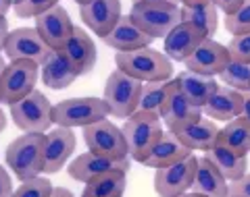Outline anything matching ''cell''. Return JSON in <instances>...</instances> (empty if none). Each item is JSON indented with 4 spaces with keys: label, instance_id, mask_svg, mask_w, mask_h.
<instances>
[{
    "label": "cell",
    "instance_id": "d6a6232c",
    "mask_svg": "<svg viewBox=\"0 0 250 197\" xmlns=\"http://www.w3.org/2000/svg\"><path fill=\"white\" fill-rule=\"evenodd\" d=\"M52 183L44 177H36L29 180H21V185L15 189L11 197H50Z\"/></svg>",
    "mask_w": 250,
    "mask_h": 197
},
{
    "label": "cell",
    "instance_id": "f1b7e54d",
    "mask_svg": "<svg viewBox=\"0 0 250 197\" xmlns=\"http://www.w3.org/2000/svg\"><path fill=\"white\" fill-rule=\"evenodd\" d=\"M217 143L229 147L231 152L240 156H248L250 152V123L244 116H238L229 121L223 129H219Z\"/></svg>",
    "mask_w": 250,
    "mask_h": 197
},
{
    "label": "cell",
    "instance_id": "d590c367",
    "mask_svg": "<svg viewBox=\"0 0 250 197\" xmlns=\"http://www.w3.org/2000/svg\"><path fill=\"white\" fill-rule=\"evenodd\" d=\"M228 50H229L231 60L246 62V65H250V34L231 36L229 44H228Z\"/></svg>",
    "mask_w": 250,
    "mask_h": 197
},
{
    "label": "cell",
    "instance_id": "f907efd6",
    "mask_svg": "<svg viewBox=\"0 0 250 197\" xmlns=\"http://www.w3.org/2000/svg\"><path fill=\"white\" fill-rule=\"evenodd\" d=\"M19 2H21V0H13V6H15V4H19Z\"/></svg>",
    "mask_w": 250,
    "mask_h": 197
},
{
    "label": "cell",
    "instance_id": "83f0119b",
    "mask_svg": "<svg viewBox=\"0 0 250 197\" xmlns=\"http://www.w3.org/2000/svg\"><path fill=\"white\" fill-rule=\"evenodd\" d=\"M179 88L186 93V98L192 102L194 106L205 108V104L208 102V98L215 93V90L219 88V83L215 81V77H207V75H198L192 73V71H184V73L177 75Z\"/></svg>",
    "mask_w": 250,
    "mask_h": 197
},
{
    "label": "cell",
    "instance_id": "ab89813d",
    "mask_svg": "<svg viewBox=\"0 0 250 197\" xmlns=\"http://www.w3.org/2000/svg\"><path fill=\"white\" fill-rule=\"evenodd\" d=\"M6 36H9V21H6V17H0V56H2L6 44Z\"/></svg>",
    "mask_w": 250,
    "mask_h": 197
},
{
    "label": "cell",
    "instance_id": "d6986e66",
    "mask_svg": "<svg viewBox=\"0 0 250 197\" xmlns=\"http://www.w3.org/2000/svg\"><path fill=\"white\" fill-rule=\"evenodd\" d=\"M242 110H244V93L231 90L228 85H219L213 96L208 98L205 108H202V112L210 121L229 123L233 118L242 116Z\"/></svg>",
    "mask_w": 250,
    "mask_h": 197
},
{
    "label": "cell",
    "instance_id": "7bdbcfd3",
    "mask_svg": "<svg viewBox=\"0 0 250 197\" xmlns=\"http://www.w3.org/2000/svg\"><path fill=\"white\" fill-rule=\"evenodd\" d=\"M11 6H13V0H0V17H4L11 11Z\"/></svg>",
    "mask_w": 250,
    "mask_h": 197
},
{
    "label": "cell",
    "instance_id": "9c48e42d",
    "mask_svg": "<svg viewBox=\"0 0 250 197\" xmlns=\"http://www.w3.org/2000/svg\"><path fill=\"white\" fill-rule=\"evenodd\" d=\"M40 65L34 60H11L0 81V104L11 106L36 90Z\"/></svg>",
    "mask_w": 250,
    "mask_h": 197
},
{
    "label": "cell",
    "instance_id": "bcb514c9",
    "mask_svg": "<svg viewBox=\"0 0 250 197\" xmlns=\"http://www.w3.org/2000/svg\"><path fill=\"white\" fill-rule=\"evenodd\" d=\"M4 127H6V116L2 110H0V131H4Z\"/></svg>",
    "mask_w": 250,
    "mask_h": 197
},
{
    "label": "cell",
    "instance_id": "9a60e30c",
    "mask_svg": "<svg viewBox=\"0 0 250 197\" xmlns=\"http://www.w3.org/2000/svg\"><path fill=\"white\" fill-rule=\"evenodd\" d=\"M83 25L98 37H104L121 19V0H90L80 4Z\"/></svg>",
    "mask_w": 250,
    "mask_h": 197
},
{
    "label": "cell",
    "instance_id": "52a82bcc",
    "mask_svg": "<svg viewBox=\"0 0 250 197\" xmlns=\"http://www.w3.org/2000/svg\"><path fill=\"white\" fill-rule=\"evenodd\" d=\"M52 110L50 100L34 90L29 96L11 104V116L23 133H46L52 125Z\"/></svg>",
    "mask_w": 250,
    "mask_h": 197
},
{
    "label": "cell",
    "instance_id": "f6af8a7d",
    "mask_svg": "<svg viewBox=\"0 0 250 197\" xmlns=\"http://www.w3.org/2000/svg\"><path fill=\"white\" fill-rule=\"evenodd\" d=\"M140 2H179V0H131V4H140Z\"/></svg>",
    "mask_w": 250,
    "mask_h": 197
},
{
    "label": "cell",
    "instance_id": "5bb4252c",
    "mask_svg": "<svg viewBox=\"0 0 250 197\" xmlns=\"http://www.w3.org/2000/svg\"><path fill=\"white\" fill-rule=\"evenodd\" d=\"M77 145L75 133L69 127H54L50 133H46L44 141V172L46 175H57L71 158Z\"/></svg>",
    "mask_w": 250,
    "mask_h": 197
},
{
    "label": "cell",
    "instance_id": "60d3db41",
    "mask_svg": "<svg viewBox=\"0 0 250 197\" xmlns=\"http://www.w3.org/2000/svg\"><path fill=\"white\" fill-rule=\"evenodd\" d=\"M50 197H75V195L69 191V189H65V187H54Z\"/></svg>",
    "mask_w": 250,
    "mask_h": 197
},
{
    "label": "cell",
    "instance_id": "74e56055",
    "mask_svg": "<svg viewBox=\"0 0 250 197\" xmlns=\"http://www.w3.org/2000/svg\"><path fill=\"white\" fill-rule=\"evenodd\" d=\"M210 2H215V6L223 15H231V13H236L240 9L244 0H210Z\"/></svg>",
    "mask_w": 250,
    "mask_h": 197
},
{
    "label": "cell",
    "instance_id": "2e32d148",
    "mask_svg": "<svg viewBox=\"0 0 250 197\" xmlns=\"http://www.w3.org/2000/svg\"><path fill=\"white\" fill-rule=\"evenodd\" d=\"M36 29L40 31L44 42L50 46L52 50H61L67 44V39L71 37L75 25L71 23L69 13L62 9L61 4L52 6L50 11L42 13L40 17H36Z\"/></svg>",
    "mask_w": 250,
    "mask_h": 197
},
{
    "label": "cell",
    "instance_id": "484cf974",
    "mask_svg": "<svg viewBox=\"0 0 250 197\" xmlns=\"http://www.w3.org/2000/svg\"><path fill=\"white\" fill-rule=\"evenodd\" d=\"M127 185V170L113 168L85 183L82 197H123Z\"/></svg>",
    "mask_w": 250,
    "mask_h": 197
},
{
    "label": "cell",
    "instance_id": "7a4b0ae2",
    "mask_svg": "<svg viewBox=\"0 0 250 197\" xmlns=\"http://www.w3.org/2000/svg\"><path fill=\"white\" fill-rule=\"evenodd\" d=\"M121 131L125 135V141H127L129 158L140 164H144V160L150 156L152 147L156 145V141L165 133L161 114L148 112V110H136L131 116H127Z\"/></svg>",
    "mask_w": 250,
    "mask_h": 197
},
{
    "label": "cell",
    "instance_id": "8992f818",
    "mask_svg": "<svg viewBox=\"0 0 250 197\" xmlns=\"http://www.w3.org/2000/svg\"><path fill=\"white\" fill-rule=\"evenodd\" d=\"M144 83L127 75L121 69H115L104 83V102L111 114L117 118H127L138 110Z\"/></svg>",
    "mask_w": 250,
    "mask_h": 197
},
{
    "label": "cell",
    "instance_id": "7402d4cb",
    "mask_svg": "<svg viewBox=\"0 0 250 197\" xmlns=\"http://www.w3.org/2000/svg\"><path fill=\"white\" fill-rule=\"evenodd\" d=\"M175 135L179 137V141L188 147V149H202V152H208L210 147L217 143L219 139V129H217V123L210 121V118L200 116L196 121L184 125L173 131Z\"/></svg>",
    "mask_w": 250,
    "mask_h": 197
},
{
    "label": "cell",
    "instance_id": "4316f807",
    "mask_svg": "<svg viewBox=\"0 0 250 197\" xmlns=\"http://www.w3.org/2000/svg\"><path fill=\"white\" fill-rule=\"evenodd\" d=\"M205 156L215 164L217 170L228 179V183H233V180L242 179L248 170V158L231 152L229 147H225L221 143H215Z\"/></svg>",
    "mask_w": 250,
    "mask_h": 197
},
{
    "label": "cell",
    "instance_id": "e0dca14e",
    "mask_svg": "<svg viewBox=\"0 0 250 197\" xmlns=\"http://www.w3.org/2000/svg\"><path fill=\"white\" fill-rule=\"evenodd\" d=\"M207 37L208 36L200 27L194 25V23L182 21L165 37V48H163V52H165L173 62H186L192 56V52L196 50Z\"/></svg>",
    "mask_w": 250,
    "mask_h": 197
},
{
    "label": "cell",
    "instance_id": "681fc988",
    "mask_svg": "<svg viewBox=\"0 0 250 197\" xmlns=\"http://www.w3.org/2000/svg\"><path fill=\"white\" fill-rule=\"evenodd\" d=\"M77 4H85V2H90V0H75Z\"/></svg>",
    "mask_w": 250,
    "mask_h": 197
},
{
    "label": "cell",
    "instance_id": "f35d334b",
    "mask_svg": "<svg viewBox=\"0 0 250 197\" xmlns=\"http://www.w3.org/2000/svg\"><path fill=\"white\" fill-rule=\"evenodd\" d=\"M13 195V180L11 175L6 172L4 166H0V197H11Z\"/></svg>",
    "mask_w": 250,
    "mask_h": 197
},
{
    "label": "cell",
    "instance_id": "b9f144b4",
    "mask_svg": "<svg viewBox=\"0 0 250 197\" xmlns=\"http://www.w3.org/2000/svg\"><path fill=\"white\" fill-rule=\"evenodd\" d=\"M242 116L250 123V91L244 93V110H242Z\"/></svg>",
    "mask_w": 250,
    "mask_h": 197
},
{
    "label": "cell",
    "instance_id": "30bf717a",
    "mask_svg": "<svg viewBox=\"0 0 250 197\" xmlns=\"http://www.w3.org/2000/svg\"><path fill=\"white\" fill-rule=\"evenodd\" d=\"M198 158L188 156L169 166L156 168L154 172V191L161 197H177L192 189L194 177H196Z\"/></svg>",
    "mask_w": 250,
    "mask_h": 197
},
{
    "label": "cell",
    "instance_id": "8fae6325",
    "mask_svg": "<svg viewBox=\"0 0 250 197\" xmlns=\"http://www.w3.org/2000/svg\"><path fill=\"white\" fill-rule=\"evenodd\" d=\"M52 48L44 42L36 27H17L9 31L4 44V54L11 60H34L42 65Z\"/></svg>",
    "mask_w": 250,
    "mask_h": 197
},
{
    "label": "cell",
    "instance_id": "7c38bea8",
    "mask_svg": "<svg viewBox=\"0 0 250 197\" xmlns=\"http://www.w3.org/2000/svg\"><path fill=\"white\" fill-rule=\"evenodd\" d=\"M159 114L163 118V123L167 125V129L175 131L184 125L196 121V118L205 116L202 108L194 106L190 100L186 98V93L179 88V81L177 77L175 79H169V85H167V93H165V100H163V106L159 110Z\"/></svg>",
    "mask_w": 250,
    "mask_h": 197
},
{
    "label": "cell",
    "instance_id": "3957f363",
    "mask_svg": "<svg viewBox=\"0 0 250 197\" xmlns=\"http://www.w3.org/2000/svg\"><path fill=\"white\" fill-rule=\"evenodd\" d=\"M46 133H23L6 147V166L19 180L36 179L44 172Z\"/></svg>",
    "mask_w": 250,
    "mask_h": 197
},
{
    "label": "cell",
    "instance_id": "ba28073f",
    "mask_svg": "<svg viewBox=\"0 0 250 197\" xmlns=\"http://www.w3.org/2000/svg\"><path fill=\"white\" fill-rule=\"evenodd\" d=\"M83 141L90 152L104 156L108 160L121 162L129 158L127 141H125L123 131L117 125H113L108 118H103V121L83 127Z\"/></svg>",
    "mask_w": 250,
    "mask_h": 197
},
{
    "label": "cell",
    "instance_id": "7dc6e473",
    "mask_svg": "<svg viewBox=\"0 0 250 197\" xmlns=\"http://www.w3.org/2000/svg\"><path fill=\"white\" fill-rule=\"evenodd\" d=\"M4 67H6V62H4V58L0 56V81H2V73H4Z\"/></svg>",
    "mask_w": 250,
    "mask_h": 197
},
{
    "label": "cell",
    "instance_id": "d4e9b609",
    "mask_svg": "<svg viewBox=\"0 0 250 197\" xmlns=\"http://www.w3.org/2000/svg\"><path fill=\"white\" fill-rule=\"evenodd\" d=\"M192 191L200 193L205 197H229V183L217 166L208 160L207 156H202L196 166V177L192 183Z\"/></svg>",
    "mask_w": 250,
    "mask_h": 197
},
{
    "label": "cell",
    "instance_id": "ee69618b",
    "mask_svg": "<svg viewBox=\"0 0 250 197\" xmlns=\"http://www.w3.org/2000/svg\"><path fill=\"white\" fill-rule=\"evenodd\" d=\"M179 2H182V6H196V4L208 2V0H179Z\"/></svg>",
    "mask_w": 250,
    "mask_h": 197
},
{
    "label": "cell",
    "instance_id": "4dcf8cb0",
    "mask_svg": "<svg viewBox=\"0 0 250 197\" xmlns=\"http://www.w3.org/2000/svg\"><path fill=\"white\" fill-rule=\"evenodd\" d=\"M223 85H228L231 90H238L242 93L250 91V65L238 60H229V65L219 73Z\"/></svg>",
    "mask_w": 250,
    "mask_h": 197
},
{
    "label": "cell",
    "instance_id": "6da1fadb",
    "mask_svg": "<svg viewBox=\"0 0 250 197\" xmlns=\"http://www.w3.org/2000/svg\"><path fill=\"white\" fill-rule=\"evenodd\" d=\"M117 69L125 71L127 75L142 83H156V81H169L173 77V60L165 52L148 48L129 50V52H117L115 54Z\"/></svg>",
    "mask_w": 250,
    "mask_h": 197
},
{
    "label": "cell",
    "instance_id": "603a6c76",
    "mask_svg": "<svg viewBox=\"0 0 250 197\" xmlns=\"http://www.w3.org/2000/svg\"><path fill=\"white\" fill-rule=\"evenodd\" d=\"M192 156V149H188L179 137L175 135L171 129H167L165 133L161 135V139L156 141V145L152 147L150 156L144 160V166L148 168H163V166H169V164H175L184 158Z\"/></svg>",
    "mask_w": 250,
    "mask_h": 197
},
{
    "label": "cell",
    "instance_id": "1f68e13d",
    "mask_svg": "<svg viewBox=\"0 0 250 197\" xmlns=\"http://www.w3.org/2000/svg\"><path fill=\"white\" fill-rule=\"evenodd\" d=\"M167 85L169 81H156V83H144L142 88V96H140V104L138 110H148V112H159L163 106L167 93Z\"/></svg>",
    "mask_w": 250,
    "mask_h": 197
},
{
    "label": "cell",
    "instance_id": "f546056e",
    "mask_svg": "<svg viewBox=\"0 0 250 197\" xmlns=\"http://www.w3.org/2000/svg\"><path fill=\"white\" fill-rule=\"evenodd\" d=\"M182 19L188 23H194L210 37L219 27V9L210 0L196 6H182Z\"/></svg>",
    "mask_w": 250,
    "mask_h": 197
},
{
    "label": "cell",
    "instance_id": "ac0fdd59",
    "mask_svg": "<svg viewBox=\"0 0 250 197\" xmlns=\"http://www.w3.org/2000/svg\"><path fill=\"white\" fill-rule=\"evenodd\" d=\"M61 52L65 54V58L71 62L73 69L77 71V75H88L90 71L96 67V44L90 37V34H85L83 27H75L71 37L67 39V44L61 48Z\"/></svg>",
    "mask_w": 250,
    "mask_h": 197
},
{
    "label": "cell",
    "instance_id": "44dd1931",
    "mask_svg": "<svg viewBox=\"0 0 250 197\" xmlns=\"http://www.w3.org/2000/svg\"><path fill=\"white\" fill-rule=\"evenodd\" d=\"M129 160H121V162H115V160H108V158L100 156V154H94V152H83L82 156H77L75 160L67 166V175L71 177L73 180H80V183H88V180L96 179L98 175H103L106 170H113V168H125L129 170Z\"/></svg>",
    "mask_w": 250,
    "mask_h": 197
},
{
    "label": "cell",
    "instance_id": "c3c4849f",
    "mask_svg": "<svg viewBox=\"0 0 250 197\" xmlns=\"http://www.w3.org/2000/svg\"><path fill=\"white\" fill-rule=\"evenodd\" d=\"M177 197H205V195H200V193H184V195H177Z\"/></svg>",
    "mask_w": 250,
    "mask_h": 197
},
{
    "label": "cell",
    "instance_id": "ffe728a7",
    "mask_svg": "<svg viewBox=\"0 0 250 197\" xmlns=\"http://www.w3.org/2000/svg\"><path fill=\"white\" fill-rule=\"evenodd\" d=\"M103 42L117 52H129V50H140V48H148L152 44V37L144 34L129 15H121L119 23L108 31L103 37Z\"/></svg>",
    "mask_w": 250,
    "mask_h": 197
},
{
    "label": "cell",
    "instance_id": "5b68a950",
    "mask_svg": "<svg viewBox=\"0 0 250 197\" xmlns=\"http://www.w3.org/2000/svg\"><path fill=\"white\" fill-rule=\"evenodd\" d=\"M106 116H111V110L104 98H69L54 104L52 110V123L69 129H83Z\"/></svg>",
    "mask_w": 250,
    "mask_h": 197
},
{
    "label": "cell",
    "instance_id": "cb8c5ba5",
    "mask_svg": "<svg viewBox=\"0 0 250 197\" xmlns=\"http://www.w3.org/2000/svg\"><path fill=\"white\" fill-rule=\"evenodd\" d=\"M40 71H42V83L50 90H67L80 77L61 50H52L40 65Z\"/></svg>",
    "mask_w": 250,
    "mask_h": 197
},
{
    "label": "cell",
    "instance_id": "8d00e7d4",
    "mask_svg": "<svg viewBox=\"0 0 250 197\" xmlns=\"http://www.w3.org/2000/svg\"><path fill=\"white\" fill-rule=\"evenodd\" d=\"M229 197H250V175L248 172L242 179L229 183Z\"/></svg>",
    "mask_w": 250,
    "mask_h": 197
},
{
    "label": "cell",
    "instance_id": "e575fe53",
    "mask_svg": "<svg viewBox=\"0 0 250 197\" xmlns=\"http://www.w3.org/2000/svg\"><path fill=\"white\" fill-rule=\"evenodd\" d=\"M57 4H59V0H21V2L15 4L13 9L17 13L19 19H36Z\"/></svg>",
    "mask_w": 250,
    "mask_h": 197
},
{
    "label": "cell",
    "instance_id": "836d02e7",
    "mask_svg": "<svg viewBox=\"0 0 250 197\" xmlns=\"http://www.w3.org/2000/svg\"><path fill=\"white\" fill-rule=\"evenodd\" d=\"M225 29L231 36L250 34V0H244L236 13L225 15Z\"/></svg>",
    "mask_w": 250,
    "mask_h": 197
},
{
    "label": "cell",
    "instance_id": "277c9868",
    "mask_svg": "<svg viewBox=\"0 0 250 197\" xmlns=\"http://www.w3.org/2000/svg\"><path fill=\"white\" fill-rule=\"evenodd\" d=\"M131 21L152 39H165L182 23V6L175 2H140L131 4Z\"/></svg>",
    "mask_w": 250,
    "mask_h": 197
},
{
    "label": "cell",
    "instance_id": "4fadbf2b",
    "mask_svg": "<svg viewBox=\"0 0 250 197\" xmlns=\"http://www.w3.org/2000/svg\"><path fill=\"white\" fill-rule=\"evenodd\" d=\"M229 50L228 46L215 42V39L207 37L196 50L192 52V56L188 58L184 65L188 71L198 75H207V77H217L221 71L229 65Z\"/></svg>",
    "mask_w": 250,
    "mask_h": 197
}]
</instances>
